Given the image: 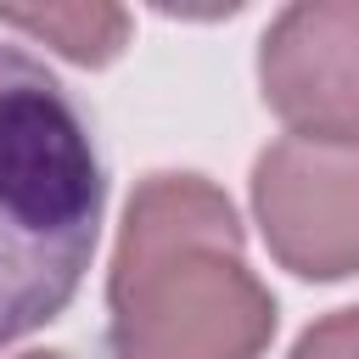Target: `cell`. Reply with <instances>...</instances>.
Wrapping results in <instances>:
<instances>
[{
    "instance_id": "1",
    "label": "cell",
    "mask_w": 359,
    "mask_h": 359,
    "mask_svg": "<svg viewBox=\"0 0 359 359\" xmlns=\"http://www.w3.org/2000/svg\"><path fill=\"white\" fill-rule=\"evenodd\" d=\"M112 359H258L275 297L241 258V219L202 174L135 185L112 252Z\"/></svg>"
},
{
    "instance_id": "2",
    "label": "cell",
    "mask_w": 359,
    "mask_h": 359,
    "mask_svg": "<svg viewBox=\"0 0 359 359\" xmlns=\"http://www.w3.org/2000/svg\"><path fill=\"white\" fill-rule=\"evenodd\" d=\"M107 168L79 95L0 39V348L50 325L95 258Z\"/></svg>"
},
{
    "instance_id": "3",
    "label": "cell",
    "mask_w": 359,
    "mask_h": 359,
    "mask_svg": "<svg viewBox=\"0 0 359 359\" xmlns=\"http://www.w3.org/2000/svg\"><path fill=\"white\" fill-rule=\"evenodd\" d=\"M252 208L269 252L303 280L359 275V146L275 140L252 163Z\"/></svg>"
},
{
    "instance_id": "4",
    "label": "cell",
    "mask_w": 359,
    "mask_h": 359,
    "mask_svg": "<svg viewBox=\"0 0 359 359\" xmlns=\"http://www.w3.org/2000/svg\"><path fill=\"white\" fill-rule=\"evenodd\" d=\"M258 84L297 140L359 146V0L286 6L264 34Z\"/></svg>"
},
{
    "instance_id": "5",
    "label": "cell",
    "mask_w": 359,
    "mask_h": 359,
    "mask_svg": "<svg viewBox=\"0 0 359 359\" xmlns=\"http://www.w3.org/2000/svg\"><path fill=\"white\" fill-rule=\"evenodd\" d=\"M0 28H17L28 39L56 45L67 62L101 67L129 45V11L101 6V0H73V6H0Z\"/></svg>"
},
{
    "instance_id": "6",
    "label": "cell",
    "mask_w": 359,
    "mask_h": 359,
    "mask_svg": "<svg viewBox=\"0 0 359 359\" xmlns=\"http://www.w3.org/2000/svg\"><path fill=\"white\" fill-rule=\"evenodd\" d=\"M292 359H359V309H337V314L314 320L297 337Z\"/></svg>"
},
{
    "instance_id": "7",
    "label": "cell",
    "mask_w": 359,
    "mask_h": 359,
    "mask_svg": "<svg viewBox=\"0 0 359 359\" xmlns=\"http://www.w3.org/2000/svg\"><path fill=\"white\" fill-rule=\"evenodd\" d=\"M22 359H62V353H22Z\"/></svg>"
}]
</instances>
